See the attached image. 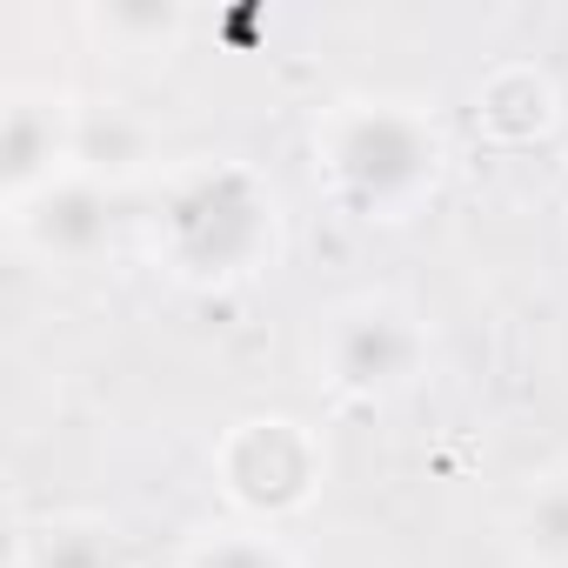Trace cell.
I'll return each instance as SVG.
<instances>
[{
    "instance_id": "1",
    "label": "cell",
    "mask_w": 568,
    "mask_h": 568,
    "mask_svg": "<svg viewBox=\"0 0 568 568\" xmlns=\"http://www.w3.org/2000/svg\"><path fill=\"white\" fill-rule=\"evenodd\" d=\"M322 161L348 207L368 221H402L442 181V134L402 101H348L322 121Z\"/></svg>"
},
{
    "instance_id": "2",
    "label": "cell",
    "mask_w": 568,
    "mask_h": 568,
    "mask_svg": "<svg viewBox=\"0 0 568 568\" xmlns=\"http://www.w3.org/2000/svg\"><path fill=\"white\" fill-rule=\"evenodd\" d=\"M154 241L168 247L174 274H187V281L247 274L261 261V247H274V194L234 161L181 168L161 194Z\"/></svg>"
},
{
    "instance_id": "3",
    "label": "cell",
    "mask_w": 568,
    "mask_h": 568,
    "mask_svg": "<svg viewBox=\"0 0 568 568\" xmlns=\"http://www.w3.org/2000/svg\"><path fill=\"white\" fill-rule=\"evenodd\" d=\"M214 468H221V488H227L241 508H254V515H288V508H302V501L315 495V481H322V448L308 442L302 422L261 415V422L227 428Z\"/></svg>"
},
{
    "instance_id": "4",
    "label": "cell",
    "mask_w": 568,
    "mask_h": 568,
    "mask_svg": "<svg viewBox=\"0 0 568 568\" xmlns=\"http://www.w3.org/2000/svg\"><path fill=\"white\" fill-rule=\"evenodd\" d=\"M315 355H322V368H328L335 388H348V395H388V388L415 382V368H422V328L395 302H342L322 322Z\"/></svg>"
},
{
    "instance_id": "5",
    "label": "cell",
    "mask_w": 568,
    "mask_h": 568,
    "mask_svg": "<svg viewBox=\"0 0 568 568\" xmlns=\"http://www.w3.org/2000/svg\"><path fill=\"white\" fill-rule=\"evenodd\" d=\"M14 234L28 247H41L48 261H94L114 241V201L101 181L88 174H61L54 187L28 194L14 207Z\"/></svg>"
},
{
    "instance_id": "6",
    "label": "cell",
    "mask_w": 568,
    "mask_h": 568,
    "mask_svg": "<svg viewBox=\"0 0 568 568\" xmlns=\"http://www.w3.org/2000/svg\"><path fill=\"white\" fill-rule=\"evenodd\" d=\"M0 174H8V207H21L28 194L61 181V161H74V128L61 121L54 101L41 94H14L8 121H0Z\"/></svg>"
},
{
    "instance_id": "7",
    "label": "cell",
    "mask_w": 568,
    "mask_h": 568,
    "mask_svg": "<svg viewBox=\"0 0 568 568\" xmlns=\"http://www.w3.org/2000/svg\"><path fill=\"white\" fill-rule=\"evenodd\" d=\"M475 108H481V128H488V134L528 141V134H541V128L555 121V88H548L535 68H501V74L481 81Z\"/></svg>"
},
{
    "instance_id": "8",
    "label": "cell",
    "mask_w": 568,
    "mask_h": 568,
    "mask_svg": "<svg viewBox=\"0 0 568 568\" xmlns=\"http://www.w3.org/2000/svg\"><path fill=\"white\" fill-rule=\"evenodd\" d=\"M21 568H121V541L101 521H41L21 548Z\"/></svg>"
},
{
    "instance_id": "9",
    "label": "cell",
    "mask_w": 568,
    "mask_h": 568,
    "mask_svg": "<svg viewBox=\"0 0 568 568\" xmlns=\"http://www.w3.org/2000/svg\"><path fill=\"white\" fill-rule=\"evenodd\" d=\"M521 548L548 568H568V475L541 481L521 501Z\"/></svg>"
},
{
    "instance_id": "10",
    "label": "cell",
    "mask_w": 568,
    "mask_h": 568,
    "mask_svg": "<svg viewBox=\"0 0 568 568\" xmlns=\"http://www.w3.org/2000/svg\"><path fill=\"white\" fill-rule=\"evenodd\" d=\"M181 568H295V561L261 528H221V535H201Z\"/></svg>"
},
{
    "instance_id": "11",
    "label": "cell",
    "mask_w": 568,
    "mask_h": 568,
    "mask_svg": "<svg viewBox=\"0 0 568 568\" xmlns=\"http://www.w3.org/2000/svg\"><path fill=\"white\" fill-rule=\"evenodd\" d=\"M134 154H141V134H134L128 121H108V128H101V121H81V128H74V174H88V181H94L101 168H128Z\"/></svg>"
}]
</instances>
